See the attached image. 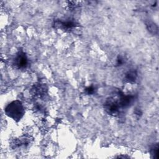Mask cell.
<instances>
[{"mask_svg": "<svg viewBox=\"0 0 159 159\" xmlns=\"http://www.w3.org/2000/svg\"><path fill=\"white\" fill-rule=\"evenodd\" d=\"M4 111L7 116L16 121H19L24 114V107L20 101L16 100L9 103Z\"/></svg>", "mask_w": 159, "mask_h": 159, "instance_id": "1", "label": "cell"}, {"mask_svg": "<svg viewBox=\"0 0 159 159\" xmlns=\"http://www.w3.org/2000/svg\"><path fill=\"white\" fill-rule=\"evenodd\" d=\"M120 108V106L119 99H117L113 97L108 98L104 104V109L105 111L109 115H117L119 112Z\"/></svg>", "mask_w": 159, "mask_h": 159, "instance_id": "2", "label": "cell"}, {"mask_svg": "<svg viewBox=\"0 0 159 159\" xmlns=\"http://www.w3.org/2000/svg\"><path fill=\"white\" fill-rule=\"evenodd\" d=\"M13 65L17 69H25L27 68L28 59L26 54L22 50H20L17 53L14 59Z\"/></svg>", "mask_w": 159, "mask_h": 159, "instance_id": "3", "label": "cell"}, {"mask_svg": "<svg viewBox=\"0 0 159 159\" xmlns=\"http://www.w3.org/2000/svg\"><path fill=\"white\" fill-rule=\"evenodd\" d=\"M135 97L132 95H124L122 93H120L119 95V102L120 107L126 108L129 107L134 101Z\"/></svg>", "mask_w": 159, "mask_h": 159, "instance_id": "4", "label": "cell"}, {"mask_svg": "<svg viewBox=\"0 0 159 159\" xmlns=\"http://www.w3.org/2000/svg\"><path fill=\"white\" fill-rule=\"evenodd\" d=\"M55 25L63 30H70L76 26V23L73 20H57L55 22Z\"/></svg>", "mask_w": 159, "mask_h": 159, "instance_id": "5", "label": "cell"}, {"mask_svg": "<svg viewBox=\"0 0 159 159\" xmlns=\"http://www.w3.org/2000/svg\"><path fill=\"white\" fill-rule=\"evenodd\" d=\"M137 76V73L136 70H131L130 71H128L125 73L124 80L125 82H126V83H132L135 81Z\"/></svg>", "mask_w": 159, "mask_h": 159, "instance_id": "6", "label": "cell"}, {"mask_svg": "<svg viewBox=\"0 0 159 159\" xmlns=\"http://www.w3.org/2000/svg\"><path fill=\"white\" fill-rule=\"evenodd\" d=\"M32 90L34 91L35 95L41 96L43 95V94L45 93V87L39 84L38 85H34Z\"/></svg>", "mask_w": 159, "mask_h": 159, "instance_id": "7", "label": "cell"}, {"mask_svg": "<svg viewBox=\"0 0 159 159\" xmlns=\"http://www.w3.org/2000/svg\"><path fill=\"white\" fill-rule=\"evenodd\" d=\"M150 153L153 158H158V143L155 144L150 149Z\"/></svg>", "mask_w": 159, "mask_h": 159, "instance_id": "8", "label": "cell"}, {"mask_svg": "<svg viewBox=\"0 0 159 159\" xmlns=\"http://www.w3.org/2000/svg\"><path fill=\"white\" fill-rule=\"evenodd\" d=\"M147 26L148 27V30L152 33V34H156L157 32V25L153 24V22H148V24H147Z\"/></svg>", "mask_w": 159, "mask_h": 159, "instance_id": "9", "label": "cell"}, {"mask_svg": "<svg viewBox=\"0 0 159 159\" xmlns=\"http://www.w3.org/2000/svg\"><path fill=\"white\" fill-rule=\"evenodd\" d=\"M95 92V88H94L93 86H89L85 89V93L87 94H93Z\"/></svg>", "mask_w": 159, "mask_h": 159, "instance_id": "10", "label": "cell"}, {"mask_svg": "<svg viewBox=\"0 0 159 159\" xmlns=\"http://www.w3.org/2000/svg\"><path fill=\"white\" fill-rule=\"evenodd\" d=\"M125 62L124 61V58L122 57V56H118L117 58V61H116V65L117 66H121L124 64V63Z\"/></svg>", "mask_w": 159, "mask_h": 159, "instance_id": "11", "label": "cell"}]
</instances>
